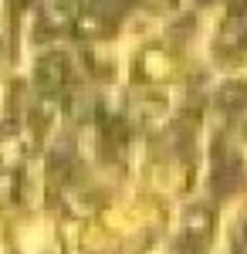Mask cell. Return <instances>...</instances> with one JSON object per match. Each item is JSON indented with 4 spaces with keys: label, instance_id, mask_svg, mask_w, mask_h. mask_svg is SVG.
Returning <instances> with one entry per match:
<instances>
[{
    "label": "cell",
    "instance_id": "6da1fadb",
    "mask_svg": "<svg viewBox=\"0 0 247 254\" xmlns=\"http://www.w3.org/2000/svg\"><path fill=\"white\" fill-rule=\"evenodd\" d=\"M38 81L44 88H58L64 81V61L61 58H44L38 64Z\"/></svg>",
    "mask_w": 247,
    "mask_h": 254
},
{
    "label": "cell",
    "instance_id": "7a4b0ae2",
    "mask_svg": "<svg viewBox=\"0 0 247 254\" xmlns=\"http://www.w3.org/2000/svg\"><path fill=\"white\" fill-rule=\"evenodd\" d=\"M241 183V163H227V166H220L217 173H213V190H220V193H227Z\"/></svg>",
    "mask_w": 247,
    "mask_h": 254
},
{
    "label": "cell",
    "instance_id": "3957f363",
    "mask_svg": "<svg viewBox=\"0 0 247 254\" xmlns=\"http://www.w3.org/2000/svg\"><path fill=\"white\" fill-rule=\"evenodd\" d=\"M210 224H213L210 210H203V207H193V210H186V234L203 237V234L210 231Z\"/></svg>",
    "mask_w": 247,
    "mask_h": 254
},
{
    "label": "cell",
    "instance_id": "277c9868",
    "mask_svg": "<svg viewBox=\"0 0 247 254\" xmlns=\"http://www.w3.org/2000/svg\"><path fill=\"white\" fill-rule=\"evenodd\" d=\"M220 102H224L227 109L244 105V102H247V85H244V81H227V85H224V92H220Z\"/></svg>",
    "mask_w": 247,
    "mask_h": 254
},
{
    "label": "cell",
    "instance_id": "5b68a950",
    "mask_svg": "<svg viewBox=\"0 0 247 254\" xmlns=\"http://www.w3.org/2000/svg\"><path fill=\"white\" fill-rule=\"evenodd\" d=\"M142 61H146V75H149V78H166V75L173 71L170 58H166V55H159V51H149Z\"/></svg>",
    "mask_w": 247,
    "mask_h": 254
}]
</instances>
